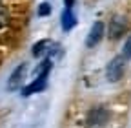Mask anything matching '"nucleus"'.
Here are the masks:
<instances>
[{
    "instance_id": "obj_1",
    "label": "nucleus",
    "mask_w": 131,
    "mask_h": 128,
    "mask_svg": "<svg viewBox=\"0 0 131 128\" xmlns=\"http://www.w3.org/2000/svg\"><path fill=\"white\" fill-rule=\"evenodd\" d=\"M109 110L104 106H95L86 115V126L88 128H104L109 123Z\"/></svg>"
},
{
    "instance_id": "obj_9",
    "label": "nucleus",
    "mask_w": 131,
    "mask_h": 128,
    "mask_svg": "<svg viewBox=\"0 0 131 128\" xmlns=\"http://www.w3.org/2000/svg\"><path fill=\"white\" fill-rule=\"evenodd\" d=\"M9 11H7V7L4 6V4H0V29H4L7 24H9Z\"/></svg>"
},
{
    "instance_id": "obj_6",
    "label": "nucleus",
    "mask_w": 131,
    "mask_h": 128,
    "mask_svg": "<svg viewBox=\"0 0 131 128\" xmlns=\"http://www.w3.org/2000/svg\"><path fill=\"white\" fill-rule=\"evenodd\" d=\"M46 79H47V75H37L35 81H31L27 86H24L22 95H24V97H29V95H33V93H38V92L46 90V86H47Z\"/></svg>"
},
{
    "instance_id": "obj_7",
    "label": "nucleus",
    "mask_w": 131,
    "mask_h": 128,
    "mask_svg": "<svg viewBox=\"0 0 131 128\" xmlns=\"http://www.w3.org/2000/svg\"><path fill=\"white\" fill-rule=\"evenodd\" d=\"M75 24H77V17H75V13H73L71 9L66 7V9H64V13H62V29H64V31H71V29L75 28Z\"/></svg>"
},
{
    "instance_id": "obj_11",
    "label": "nucleus",
    "mask_w": 131,
    "mask_h": 128,
    "mask_svg": "<svg viewBox=\"0 0 131 128\" xmlns=\"http://www.w3.org/2000/svg\"><path fill=\"white\" fill-rule=\"evenodd\" d=\"M49 13H51V4L42 2V4L38 6V15H40V17H47Z\"/></svg>"
},
{
    "instance_id": "obj_2",
    "label": "nucleus",
    "mask_w": 131,
    "mask_h": 128,
    "mask_svg": "<svg viewBox=\"0 0 131 128\" xmlns=\"http://www.w3.org/2000/svg\"><path fill=\"white\" fill-rule=\"evenodd\" d=\"M126 62H127V60H126L122 55H118V57H115V59L107 64L106 77H107L109 83H117V81H120V79H122L124 70H126Z\"/></svg>"
},
{
    "instance_id": "obj_3",
    "label": "nucleus",
    "mask_w": 131,
    "mask_h": 128,
    "mask_svg": "<svg viewBox=\"0 0 131 128\" xmlns=\"http://www.w3.org/2000/svg\"><path fill=\"white\" fill-rule=\"evenodd\" d=\"M129 28V22L126 17H122V15H115V17L109 20V26H107V33H109V39L117 40L120 39L122 35H126V31Z\"/></svg>"
},
{
    "instance_id": "obj_10",
    "label": "nucleus",
    "mask_w": 131,
    "mask_h": 128,
    "mask_svg": "<svg viewBox=\"0 0 131 128\" xmlns=\"http://www.w3.org/2000/svg\"><path fill=\"white\" fill-rule=\"evenodd\" d=\"M122 57L126 59V60H129L131 59V35L127 37V40L124 42V50H122Z\"/></svg>"
},
{
    "instance_id": "obj_8",
    "label": "nucleus",
    "mask_w": 131,
    "mask_h": 128,
    "mask_svg": "<svg viewBox=\"0 0 131 128\" xmlns=\"http://www.w3.org/2000/svg\"><path fill=\"white\" fill-rule=\"evenodd\" d=\"M49 48H51V40H47V39H42V40H38L35 46H33L31 53H33V57L40 59V57H44V55L49 51Z\"/></svg>"
},
{
    "instance_id": "obj_4",
    "label": "nucleus",
    "mask_w": 131,
    "mask_h": 128,
    "mask_svg": "<svg viewBox=\"0 0 131 128\" xmlns=\"http://www.w3.org/2000/svg\"><path fill=\"white\" fill-rule=\"evenodd\" d=\"M104 29H106V26H104V22H95L93 26H91V29H89V33H88V39H86V46L88 48H93V46H96L98 42L102 40V37H104Z\"/></svg>"
},
{
    "instance_id": "obj_5",
    "label": "nucleus",
    "mask_w": 131,
    "mask_h": 128,
    "mask_svg": "<svg viewBox=\"0 0 131 128\" xmlns=\"http://www.w3.org/2000/svg\"><path fill=\"white\" fill-rule=\"evenodd\" d=\"M26 71H27L26 64H20V66L15 68V71L11 73L9 81H7V90L9 92H15V90H18L22 86V81H24V77H26Z\"/></svg>"
},
{
    "instance_id": "obj_12",
    "label": "nucleus",
    "mask_w": 131,
    "mask_h": 128,
    "mask_svg": "<svg viewBox=\"0 0 131 128\" xmlns=\"http://www.w3.org/2000/svg\"><path fill=\"white\" fill-rule=\"evenodd\" d=\"M64 4H66V7H68V9H71V7L75 6V0H64Z\"/></svg>"
}]
</instances>
